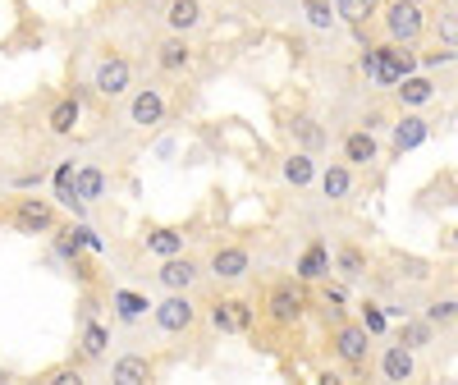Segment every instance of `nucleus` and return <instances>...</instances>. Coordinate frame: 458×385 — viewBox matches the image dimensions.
I'll return each mask as SVG.
<instances>
[{"mask_svg": "<svg viewBox=\"0 0 458 385\" xmlns=\"http://www.w3.org/2000/svg\"><path fill=\"white\" fill-rule=\"evenodd\" d=\"M449 60H454V46H440V51H431L422 65H426V69H436V65H449Z\"/></svg>", "mask_w": 458, "mask_h": 385, "instance_id": "f704fd0d", "label": "nucleus"}, {"mask_svg": "<svg viewBox=\"0 0 458 385\" xmlns=\"http://www.w3.org/2000/svg\"><path fill=\"white\" fill-rule=\"evenodd\" d=\"M280 175H284V184H293V188H307L312 179H316V161H312V152H289L284 156V165H280Z\"/></svg>", "mask_w": 458, "mask_h": 385, "instance_id": "f3484780", "label": "nucleus"}, {"mask_svg": "<svg viewBox=\"0 0 458 385\" xmlns=\"http://www.w3.org/2000/svg\"><path fill=\"white\" fill-rule=\"evenodd\" d=\"M92 88L101 97H124L133 88V65L124 60V55H105V60L97 65V74H92Z\"/></svg>", "mask_w": 458, "mask_h": 385, "instance_id": "0eeeda50", "label": "nucleus"}, {"mask_svg": "<svg viewBox=\"0 0 458 385\" xmlns=\"http://www.w3.org/2000/svg\"><path fill=\"white\" fill-rule=\"evenodd\" d=\"M206 271L215 275V280H244V275L252 271V253H248V248H238V243H221L211 253Z\"/></svg>", "mask_w": 458, "mask_h": 385, "instance_id": "6e6552de", "label": "nucleus"}, {"mask_svg": "<svg viewBox=\"0 0 458 385\" xmlns=\"http://www.w3.org/2000/svg\"><path fill=\"white\" fill-rule=\"evenodd\" d=\"M147 253H151V257H175V253H183V230H170V225L151 230V234H147Z\"/></svg>", "mask_w": 458, "mask_h": 385, "instance_id": "a878e982", "label": "nucleus"}, {"mask_svg": "<svg viewBox=\"0 0 458 385\" xmlns=\"http://www.w3.org/2000/svg\"><path fill=\"white\" fill-rule=\"evenodd\" d=\"M303 312H307L303 285H276L271 294H266V317H271L276 326H299Z\"/></svg>", "mask_w": 458, "mask_h": 385, "instance_id": "20e7f679", "label": "nucleus"}, {"mask_svg": "<svg viewBox=\"0 0 458 385\" xmlns=\"http://www.w3.org/2000/svg\"><path fill=\"white\" fill-rule=\"evenodd\" d=\"M436 33H440V42H445V46H454V51H458V5L440 10V19H436Z\"/></svg>", "mask_w": 458, "mask_h": 385, "instance_id": "2f4dec72", "label": "nucleus"}, {"mask_svg": "<svg viewBox=\"0 0 458 385\" xmlns=\"http://www.w3.org/2000/svg\"><path fill=\"white\" fill-rule=\"evenodd\" d=\"M151 358L147 353H124V358H115L111 363V381L115 385H147L151 381Z\"/></svg>", "mask_w": 458, "mask_h": 385, "instance_id": "f8f14e48", "label": "nucleus"}, {"mask_svg": "<svg viewBox=\"0 0 458 385\" xmlns=\"http://www.w3.org/2000/svg\"><path fill=\"white\" fill-rule=\"evenodd\" d=\"M321 192H326L330 202H339V198L353 192V170H348V161H344V165H326V170H321Z\"/></svg>", "mask_w": 458, "mask_h": 385, "instance_id": "5701e85b", "label": "nucleus"}, {"mask_svg": "<svg viewBox=\"0 0 458 385\" xmlns=\"http://www.w3.org/2000/svg\"><path fill=\"white\" fill-rule=\"evenodd\" d=\"M426 321H431V326H449V321H458V302H454V298L426 302Z\"/></svg>", "mask_w": 458, "mask_h": 385, "instance_id": "7c9ffc66", "label": "nucleus"}, {"mask_svg": "<svg viewBox=\"0 0 458 385\" xmlns=\"http://www.w3.org/2000/svg\"><path fill=\"white\" fill-rule=\"evenodd\" d=\"M413 349L408 344H390L385 353H381V376L385 381H413Z\"/></svg>", "mask_w": 458, "mask_h": 385, "instance_id": "2eb2a0df", "label": "nucleus"}, {"mask_svg": "<svg viewBox=\"0 0 458 385\" xmlns=\"http://www.w3.org/2000/svg\"><path fill=\"white\" fill-rule=\"evenodd\" d=\"M202 0H166V23H170V33H193V28H202Z\"/></svg>", "mask_w": 458, "mask_h": 385, "instance_id": "ddd939ff", "label": "nucleus"}, {"mask_svg": "<svg viewBox=\"0 0 458 385\" xmlns=\"http://www.w3.org/2000/svg\"><path fill=\"white\" fill-rule=\"evenodd\" d=\"M449 248H458V230H454V234H449Z\"/></svg>", "mask_w": 458, "mask_h": 385, "instance_id": "58836bf2", "label": "nucleus"}, {"mask_svg": "<svg viewBox=\"0 0 458 385\" xmlns=\"http://www.w3.org/2000/svg\"><path fill=\"white\" fill-rule=\"evenodd\" d=\"M381 19H385L390 42H417V37H422V28H426L417 0H390V5L381 10Z\"/></svg>", "mask_w": 458, "mask_h": 385, "instance_id": "f03ea898", "label": "nucleus"}, {"mask_svg": "<svg viewBox=\"0 0 458 385\" xmlns=\"http://www.w3.org/2000/svg\"><path fill=\"white\" fill-rule=\"evenodd\" d=\"M326 271H330V248H326V243H312L307 253L299 257V266H293V275H299L303 285H307V280H321Z\"/></svg>", "mask_w": 458, "mask_h": 385, "instance_id": "6ab92c4d", "label": "nucleus"}, {"mask_svg": "<svg viewBox=\"0 0 458 385\" xmlns=\"http://www.w3.org/2000/svg\"><path fill=\"white\" fill-rule=\"evenodd\" d=\"M151 317H156V326L166 330V335H183V330L198 321V308H193V298H188V289H175L160 302H151Z\"/></svg>", "mask_w": 458, "mask_h": 385, "instance_id": "f257e3e1", "label": "nucleus"}, {"mask_svg": "<svg viewBox=\"0 0 458 385\" xmlns=\"http://www.w3.org/2000/svg\"><path fill=\"white\" fill-rule=\"evenodd\" d=\"M92 317H97V298L88 294L83 302H78V321H92Z\"/></svg>", "mask_w": 458, "mask_h": 385, "instance_id": "c9c22d12", "label": "nucleus"}, {"mask_svg": "<svg viewBox=\"0 0 458 385\" xmlns=\"http://www.w3.org/2000/svg\"><path fill=\"white\" fill-rule=\"evenodd\" d=\"M335 266H339V275H344V280H358V275L367 271V257H362V248H339Z\"/></svg>", "mask_w": 458, "mask_h": 385, "instance_id": "c85d7f7f", "label": "nucleus"}, {"mask_svg": "<svg viewBox=\"0 0 458 385\" xmlns=\"http://www.w3.org/2000/svg\"><path fill=\"white\" fill-rule=\"evenodd\" d=\"M303 19L316 28V33H330V28H335V5H330V0H303Z\"/></svg>", "mask_w": 458, "mask_h": 385, "instance_id": "cd10ccee", "label": "nucleus"}, {"mask_svg": "<svg viewBox=\"0 0 458 385\" xmlns=\"http://www.w3.org/2000/svg\"><path fill=\"white\" fill-rule=\"evenodd\" d=\"M78 381H83L78 372H50V385H78Z\"/></svg>", "mask_w": 458, "mask_h": 385, "instance_id": "e433bc0d", "label": "nucleus"}, {"mask_svg": "<svg viewBox=\"0 0 458 385\" xmlns=\"http://www.w3.org/2000/svg\"><path fill=\"white\" fill-rule=\"evenodd\" d=\"M78 349H83V358H105V349H111V326H101L97 317L83 321V335H78Z\"/></svg>", "mask_w": 458, "mask_h": 385, "instance_id": "4be33fe9", "label": "nucleus"}, {"mask_svg": "<svg viewBox=\"0 0 458 385\" xmlns=\"http://www.w3.org/2000/svg\"><path fill=\"white\" fill-rule=\"evenodd\" d=\"M362 326L371 330V335H381V330H385V312L376 308V302H367V308H362Z\"/></svg>", "mask_w": 458, "mask_h": 385, "instance_id": "473e14b6", "label": "nucleus"}, {"mask_svg": "<svg viewBox=\"0 0 458 385\" xmlns=\"http://www.w3.org/2000/svg\"><path fill=\"white\" fill-rule=\"evenodd\" d=\"M160 120H166V92L160 88H138L128 97V124H138V129H156Z\"/></svg>", "mask_w": 458, "mask_h": 385, "instance_id": "1a4fd4ad", "label": "nucleus"}, {"mask_svg": "<svg viewBox=\"0 0 458 385\" xmlns=\"http://www.w3.org/2000/svg\"><path fill=\"white\" fill-rule=\"evenodd\" d=\"M344 298H348V294H344V285H326V302H335V308H339Z\"/></svg>", "mask_w": 458, "mask_h": 385, "instance_id": "4c0bfd02", "label": "nucleus"}, {"mask_svg": "<svg viewBox=\"0 0 458 385\" xmlns=\"http://www.w3.org/2000/svg\"><path fill=\"white\" fill-rule=\"evenodd\" d=\"M74 192H78L83 202L105 198V175L97 170V165H78V170H74Z\"/></svg>", "mask_w": 458, "mask_h": 385, "instance_id": "b1692460", "label": "nucleus"}, {"mask_svg": "<svg viewBox=\"0 0 458 385\" xmlns=\"http://www.w3.org/2000/svg\"><path fill=\"white\" fill-rule=\"evenodd\" d=\"M289 133H293V143H299L303 152H321V147H326V129H321L312 115H299V120L289 124Z\"/></svg>", "mask_w": 458, "mask_h": 385, "instance_id": "393cba45", "label": "nucleus"}, {"mask_svg": "<svg viewBox=\"0 0 458 385\" xmlns=\"http://www.w3.org/2000/svg\"><path fill=\"white\" fill-rule=\"evenodd\" d=\"M198 275H202V271H198L193 257L175 253V257H160V266H156V285L166 289V294H175V289H193Z\"/></svg>", "mask_w": 458, "mask_h": 385, "instance_id": "9d476101", "label": "nucleus"}, {"mask_svg": "<svg viewBox=\"0 0 458 385\" xmlns=\"http://www.w3.org/2000/svg\"><path fill=\"white\" fill-rule=\"evenodd\" d=\"M0 381H5V376H0Z\"/></svg>", "mask_w": 458, "mask_h": 385, "instance_id": "ea45409f", "label": "nucleus"}, {"mask_svg": "<svg viewBox=\"0 0 458 385\" xmlns=\"http://www.w3.org/2000/svg\"><path fill=\"white\" fill-rule=\"evenodd\" d=\"M394 92H399L403 106H426L431 97H436V82H431L426 74H408V78L394 82Z\"/></svg>", "mask_w": 458, "mask_h": 385, "instance_id": "aec40b11", "label": "nucleus"}, {"mask_svg": "<svg viewBox=\"0 0 458 385\" xmlns=\"http://www.w3.org/2000/svg\"><path fill=\"white\" fill-rule=\"evenodd\" d=\"M111 308H115V317H120L124 326H133V321L147 317L151 302H147L143 294H133V289H115V294H111Z\"/></svg>", "mask_w": 458, "mask_h": 385, "instance_id": "412c9836", "label": "nucleus"}, {"mask_svg": "<svg viewBox=\"0 0 458 385\" xmlns=\"http://www.w3.org/2000/svg\"><path fill=\"white\" fill-rule=\"evenodd\" d=\"M14 230L19 234H56V202L50 198H23L14 207Z\"/></svg>", "mask_w": 458, "mask_h": 385, "instance_id": "423d86ee", "label": "nucleus"}, {"mask_svg": "<svg viewBox=\"0 0 458 385\" xmlns=\"http://www.w3.org/2000/svg\"><path fill=\"white\" fill-rule=\"evenodd\" d=\"M156 65L166 69V74H183L188 65H193V46H188V37H183V33L160 37V46H156Z\"/></svg>", "mask_w": 458, "mask_h": 385, "instance_id": "9b49d317", "label": "nucleus"}, {"mask_svg": "<svg viewBox=\"0 0 458 385\" xmlns=\"http://www.w3.org/2000/svg\"><path fill=\"white\" fill-rule=\"evenodd\" d=\"M335 14L353 28H367V19L381 14V5H376V0H335Z\"/></svg>", "mask_w": 458, "mask_h": 385, "instance_id": "bb28decb", "label": "nucleus"}, {"mask_svg": "<svg viewBox=\"0 0 458 385\" xmlns=\"http://www.w3.org/2000/svg\"><path fill=\"white\" fill-rule=\"evenodd\" d=\"M417 5H422V0H417Z\"/></svg>", "mask_w": 458, "mask_h": 385, "instance_id": "a19ab883", "label": "nucleus"}, {"mask_svg": "<svg viewBox=\"0 0 458 385\" xmlns=\"http://www.w3.org/2000/svg\"><path fill=\"white\" fill-rule=\"evenodd\" d=\"M431 138V124L422 120V115H403L399 124H394V152H413V147H422Z\"/></svg>", "mask_w": 458, "mask_h": 385, "instance_id": "a211bd4d", "label": "nucleus"}, {"mask_svg": "<svg viewBox=\"0 0 458 385\" xmlns=\"http://www.w3.org/2000/svg\"><path fill=\"white\" fill-rule=\"evenodd\" d=\"M431 330H436L431 321H403V335H399V344H408V349L417 353V349H426V344H431Z\"/></svg>", "mask_w": 458, "mask_h": 385, "instance_id": "c756f323", "label": "nucleus"}, {"mask_svg": "<svg viewBox=\"0 0 458 385\" xmlns=\"http://www.w3.org/2000/svg\"><path fill=\"white\" fill-rule=\"evenodd\" d=\"M376 152H381V143H376L371 129H353L344 138V161L348 165H367V161H376Z\"/></svg>", "mask_w": 458, "mask_h": 385, "instance_id": "dca6fc26", "label": "nucleus"}, {"mask_svg": "<svg viewBox=\"0 0 458 385\" xmlns=\"http://www.w3.org/2000/svg\"><path fill=\"white\" fill-rule=\"evenodd\" d=\"M252 317H257V308L244 298H221V302H211V312H206L211 330H221V335H248Z\"/></svg>", "mask_w": 458, "mask_h": 385, "instance_id": "7ed1b4c3", "label": "nucleus"}, {"mask_svg": "<svg viewBox=\"0 0 458 385\" xmlns=\"http://www.w3.org/2000/svg\"><path fill=\"white\" fill-rule=\"evenodd\" d=\"M399 266H403V275H408V280H426V262H417V257H399Z\"/></svg>", "mask_w": 458, "mask_h": 385, "instance_id": "72a5a7b5", "label": "nucleus"}, {"mask_svg": "<svg viewBox=\"0 0 458 385\" xmlns=\"http://www.w3.org/2000/svg\"><path fill=\"white\" fill-rule=\"evenodd\" d=\"M78 115H83V101H78V97H60L56 106L46 110V129L56 133V138H69L78 129Z\"/></svg>", "mask_w": 458, "mask_h": 385, "instance_id": "4468645a", "label": "nucleus"}, {"mask_svg": "<svg viewBox=\"0 0 458 385\" xmlns=\"http://www.w3.org/2000/svg\"><path fill=\"white\" fill-rule=\"evenodd\" d=\"M335 353H339V363H348V367H367V358H371V330L362 321H339Z\"/></svg>", "mask_w": 458, "mask_h": 385, "instance_id": "39448f33", "label": "nucleus"}]
</instances>
